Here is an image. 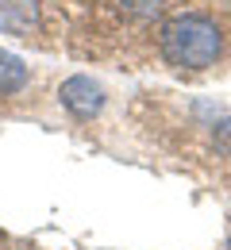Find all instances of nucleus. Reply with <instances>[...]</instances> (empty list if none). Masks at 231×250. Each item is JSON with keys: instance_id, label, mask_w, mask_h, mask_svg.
I'll list each match as a JSON object with an SVG mask.
<instances>
[{"instance_id": "nucleus-1", "label": "nucleus", "mask_w": 231, "mask_h": 250, "mask_svg": "<svg viewBox=\"0 0 231 250\" xmlns=\"http://www.w3.org/2000/svg\"><path fill=\"white\" fill-rule=\"evenodd\" d=\"M228 35L212 12H173L158 23V58L177 73H204L224 58Z\"/></svg>"}, {"instance_id": "nucleus-5", "label": "nucleus", "mask_w": 231, "mask_h": 250, "mask_svg": "<svg viewBox=\"0 0 231 250\" xmlns=\"http://www.w3.org/2000/svg\"><path fill=\"white\" fill-rule=\"evenodd\" d=\"M224 250H231V235H228V243H224Z\"/></svg>"}, {"instance_id": "nucleus-2", "label": "nucleus", "mask_w": 231, "mask_h": 250, "mask_svg": "<svg viewBox=\"0 0 231 250\" xmlns=\"http://www.w3.org/2000/svg\"><path fill=\"white\" fill-rule=\"evenodd\" d=\"M58 104L66 108L73 120H97L100 112H104V104H108V93H104V85L93 81L89 73H73L66 77L62 85H58Z\"/></svg>"}, {"instance_id": "nucleus-3", "label": "nucleus", "mask_w": 231, "mask_h": 250, "mask_svg": "<svg viewBox=\"0 0 231 250\" xmlns=\"http://www.w3.org/2000/svg\"><path fill=\"white\" fill-rule=\"evenodd\" d=\"M0 31L16 39H35L42 31V4L39 0H0Z\"/></svg>"}, {"instance_id": "nucleus-4", "label": "nucleus", "mask_w": 231, "mask_h": 250, "mask_svg": "<svg viewBox=\"0 0 231 250\" xmlns=\"http://www.w3.org/2000/svg\"><path fill=\"white\" fill-rule=\"evenodd\" d=\"M27 85H31L27 62L12 50H0V96H20Z\"/></svg>"}]
</instances>
